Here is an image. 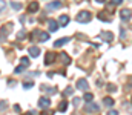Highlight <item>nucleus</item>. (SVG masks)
<instances>
[{
	"label": "nucleus",
	"instance_id": "f257e3e1",
	"mask_svg": "<svg viewBox=\"0 0 132 115\" xmlns=\"http://www.w3.org/2000/svg\"><path fill=\"white\" fill-rule=\"evenodd\" d=\"M91 19H92V15H91L89 11H80V12L77 14V17H75V20H77L78 23H89Z\"/></svg>",
	"mask_w": 132,
	"mask_h": 115
},
{
	"label": "nucleus",
	"instance_id": "f03ea898",
	"mask_svg": "<svg viewBox=\"0 0 132 115\" xmlns=\"http://www.w3.org/2000/svg\"><path fill=\"white\" fill-rule=\"evenodd\" d=\"M77 89H78V91H83V92H86V91L89 89L88 80H86V78H78V80H77Z\"/></svg>",
	"mask_w": 132,
	"mask_h": 115
},
{
	"label": "nucleus",
	"instance_id": "7ed1b4c3",
	"mask_svg": "<svg viewBox=\"0 0 132 115\" xmlns=\"http://www.w3.org/2000/svg\"><path fill=\"white\" fill-rule=\"evenodd\" d=\"M34 37L38 38V41H48L49 40V34L48 32H40V31H34V34L31 36V40Z\"/></svg>",
	"mask_w": 132,
	"mask_h": 115
},
{
	"label": "nucleus",
	"instance_id": "20e7f679",
	"mask_svg": "<svg viewBox=\"0 0 132 115\" xmlns=\"http://www.w3.org/2000/svg\"><path fill=\"white\" fill-rule=\"evenodd\" d=\"M62 5H63V3H62L60 0H54V2H51V3L46 5V9H48V11H55V9H60Z\"/></svg>",
	"mask_w": 132,
	"mask_h": 115
},
{
	"label": "nucleus",
	"instance_id": "39448f33",
	"mask_svg": "<svg viewBox=\"0 0 132 115\" xmlns=\"http://www.w3.org/2000/svg\"><path fill=\"white\" fill-rule=\"evenodd\" d=\"M100 38L104 40V41H108V43H111V41L114 40V34L109 32V31H101V32H100Z\"/></svg>",
	"mask_w": 132,
	"mask_h": 115
},
{
	"label": "nucleus",
	"instance_id": "423d86ee",
	"mask_svg": "<svg viewBox=\"0 0 132 115\" xmlns=\"http://www.w3.org/2000/svg\"><path fill=\"white\" fill-rule=\"evenodd\" d=\"M51 106V100L48 98V97H42L40 100H38V108H42V109H48Z\"/></svg>",
	"mask_w": 132,
	"mask_h": 115
},
{
	"label": "nucleus",
	"instance_id": "0eeeda50",
	"mask_svg": "<svg viewBox=\"0 0 132 115\" xmlns=\"http://www.w3.org/2000/svg\"><path fill=\"white\" fill-rule=\"evenodd\" d=\"M86 111H88V112H98L100 106L97 104V103H94V101H88V104H86Z\"/></svg>",
	"mask_w": 132,
	"mask_h": 115
},
{
	"label": "nucleus",
	"instance_id": "6e6552de",
	"mask_svg": "<svg viewBox=\"0 0 132 115\" xmlns=\"http://www.w3.org/2000/svg\"><path fill=\"white\" fill-rule=\"evenodd\" d=\"M54 60H55V54L54 52H46V55H45V65L49 66L51 63H54Z\"/></svg>",
	"mask_w": 132,
	"mask_h": 115
},
{
	"label": "nucleus",
	"instance_id": "1a4fd4ad",
	"mask_svg": "<svg viewBox=\"0 0 132 115\" xmlns=\"http://www.w3.org/2000/svg\"><path fill=\"white\" fill-rule=\"evenodd\" d=\"M69 40H71L69 37H62V38H59V40H55V41H54V48H62V46L66 45Z\"/></svg>",
	"mask_w": 132,
	"mask_h": 115
},
{
	"label": "nucleus",
	"instance_id": "9d476101",
	"mask_svg": "<svg viewBox=\"0 0 132 115\" xmlns=\"http://www.w3.org/2000/svg\"><path fill=\"white\" fill-rule=\"evenodd\" d=\"M120 17H121V20H125V22H129L131 20V11L129 9H121V12H120Z\"/></svg>",
	"mask_w": 132,
	"mask_h": 115
},
{
	"label": "nucleus",
	"instance_id": "9b49d317",
	"mask_svg": "<svg viewBox=\"0 0 132 115\" xmlns=\"http://www.w3.org/2000/svg\"><path fill=\"white\" fill-rule=\"evenodd\" d=\"M11 28H12V23H6L3 28H2V38H6V36L9 34V31H11Z\"/></svg>",
	"mask_w": 132,
	"mask_h": 115
},
{
	"label": "nucleus",
	"instance_id": "f8f14e48",
	"mask_svg": "<svg viewBox=\"0 0 132 115\" xmlns=\"http://www.w3.org/2000/svg\"><path fill=\"white\" fill-rule=\"evenodd\" d=\"M48 25H49V31H51V32H55V31H59V23H57L55 20H52V19H51Z\"/></svg>",
	"mask_w": 132,
	"mask_h": 115
},
{
	"label": "nucleus",
	"instance_id": "ddd939ff",
	"mask_svg": "<svg viewBox=\"0 0 132 115\" xmlns=\"http://www.w3.org/2000/svg\"><path fill=\"white\" fill-rule=\"evenodd\" d=\"M28 52H29V55H31V57H38V54H40L42 51H40L37 46H31V48L28 49Z\"/></svg>",
	"mask_w": 132,
	"mask_h": 115
},
{
	"label": "nucleus",
	"instance_id": "4468645a",
	"mask_svg": "<svg viewBox=\"0 0 132 115\" xmlns=\"http://www.w3.org/2000/svg\"><path fill=\"white\" fill-rule=\"evenodd\" d=\"M38 11V2H31L28 6V12H35Z\"/></svg>",
	"mask_w": 132,
	"mask_h": 115
},
{
	"label": "nucleus",
	"instance_id": "2eb2a0df",
	"mask_svg": "<svg viewBox=\"0 0 132 115\" xmlns=\"http://www.w3.org/2000/svg\"><path fill=\"white\" fill-rule=\"evenodd\" d=\"M106 15H108V12H106V11H103V12H98V15H97V17H98L100 20H103V22H111V20H112V17H106Z\"/></svg>",
	"mask_w": 132,
	"mask_h": 115
},
{
	"label": "nucleus",
	"instance_id": "dca6fc26",
	"mask_svg": "<svg viewBox=\"0 0 132 115\" xmlns=\"http://www.w3.org/2000/svg\"><path fill=\"white\" fill-rule=\"evenodd\" d=\"M59 23H60L62 26H66V25L69 23V17H68V15H60V19H59Z\"/></svg>",
	"mask_w": 132,
	"mask_h": 115
},
{
	"label": "nucleus",
	"instance_id": "f3484780",
	"mask_svg": "<svg viewBox=\"0 0 132 115\" xmlns=\"http://www.w3.org/2000/svg\"><path fill=\"white\" fill-rule=\"evenodd\" d=\"M42 91H46V92L51 94V95L57 94V87H46V86H42Z\"/></svg>",
	"mask_w": 132,
	"mask_h": 115
},
{
	"label": "nucleus",
	"instance_id": "a211bd4d",
	"mask_svg": "<svg viewBox=\"0 0 132 115\" xmlns=\"http://www.w3.org/2000/svg\"><path fill=\"white\" fill-rule=\"evenodd\" d=\"M114 103H115V101H114L111 97H106V98L103 100V104H104V106H114Z\"/></svg>",
	"mask_w": 132,
	"mask_h": 115
},
{
	"label": "nucleus",
	"instance_id": "6ab92c4d",
	"mask_svg": "<svg viewBox=\"0 0 132 115\" xmlns=\"http://www.w3.org/2000/svg\"><path fill=\"white\" fill-rule=\"evenodd\" d=\"M60 57H62V60L65 61V65H71V58H69V55H68L66 52H62V55H60Z\"/></svg>",
	"mask_w": 132,
	"mask_h": 115
},
{
	"label": "nucleus",
	"instance_id": "aec40b11",
	"mask_svg": "<svg viewBox=\"0 0 132 115\" xmlns=\"http://www.w3.org/2000/svg\"><path fill=\"white\" fill-rule=\"evenodd\" d=\"M83 98H85V101H92V100H94V95H92L91 92H88V91H86V92H85V95H83Z\"/></svg>",
	"mask_w": 132,
	"mask_h": 115
},
{
	"label": "nucleus",
	"instance_id": "412c9836",
	"mask_svg": "<svg viewBox=\"0 0 132 115\" xmlns=\"http://www.w3.org/2000/svg\"><path fill=\"white\" fill-rule=\"evenodd\" d=\"M66 109H68V101H65V100H63V101L59 104V111H60V112H65Z\"/></svg>",
	"mask_w": 132,
	"mask_h": 115
},
{
	"label": "nucleus",
	"instance_id": "4be33fe9",
	"mask_svg": "<svg viewBox=\"0 0 132 115\" xmlns=\"http://www.w3.org/2000/svg\"><path fill=\"white\" fill-rule=\"evenodd\" d=\"M26 68H28V66H26V65H23V63H22V65H20V66H17V68H15V69H14V72H15V74H20V72H22V71H25V69H26Z\"/></svg>",
	"mask_w": 132,
	"mask_h": 115
},
{
	"label": "nucleus",
	"instance_id": "5701e85b",
	"mask_svg": "<svg viewBox=\"0 0 132 115\" xmlns=\"http://www.w3.org/2000/svg\"><path fill=\"white\" fill-rule=\"evenodd\" d=\"M11 8H12V9H15V11H19V9H22V5H20V3H17V2H11Z\"/></svg>",
	"mask_w": 132,
	"mask_h": 115
},
{
	"label": "nucleus",
	"instance_id": "b1692460",
	"mask_svg": "<svg viewBox=\"0 0 132 115\" xmlns=\"http://www.w3.org/2000/svg\"><path fill=\"white\" fill-rule=\"evenodd\" d=\"M106 91H108V92H115L117 87H115V84H108V86H106Z\"/></svg>",
	"mask_w": 132,
	"mask_h": 115
},
{
	"label": "nucleus",
	"instance_id": "393cba45",
	"mask_svg": "<svg viewBox=\"0 0 132 115\" xmlns=\"http://www.w3.org/2000/svg\"><path fill=\"white\" fill-rule=\"evenodd\" d=\"M32 86H34V81H25V83H23V87H25V89H31Z\"/></svg>",
	"mask_w": 132,
	"mask_h": 115
},
{
	"label": "nucleus",
	"instance_id": "a878e982",
	"mask_svg": "<svg viewBox=\"0 0 132 115\" xmlns=\"http://www.w3.org/2000/svg\"><path fill=\"white\" fill-rule=\"evenodd\" d=\"M80 101H81V100H80L78 97H75V98L72 100V104H74V108H78V106H80Z\"/></svg>",
	"mask_w": 132,
	"mask_h": 115
},
{
	"label": "nucleus",
	"instance_id": "bb28decb",
	"mask_svg": "<svg viewBox=\"0 0 132 115\" xmlns=\"http://www.w3.org/2000/svg\"><path fill=\"white\" fill-rule=\"evenodd\" d=\"M25 36H26V32H25V31H20V32L17 34V40H23Z\"/></svg>",
	"mask_w": 132,
	"mask_h": 115
},
{
	"label": "nucleus",
	"instance_id": "cd10ccee",
	"mask_svg": "<svg viewBox=\"0 0 132 115\" xmlns=\"http://www.w3.org/2000/svg\"><path fill=\"white\" fill-rule=\"evenodd\" d=\"M20 61H22L23 65H26V66H29V58H28V57H22V58H20Z\"/></svg>",
	"mask_w": 132,
	"mask_h": 115
},
{
	"label": "nucleus",
	"instance_id": "c85d7f7f",
	"mask_svg": "<svg viewBox=\"0 0 132 115\" xmlns=\"http://www.w3.org/2000/svg\"><path fill=\"white\" fill-rule=\"evenodd\" d=\"M5 8H6L5 0H0V12H3V11H5Z\"/></svg>",
	"mask_w": 132,
	"mask_h": 115
},
{
	"label": "nucleus",
	"instance_id": "c756f323",
	"mask_svg": "<svg viewBox=\"0 0 132 115\" xmlns=\"http://www.w3.org/2000/svg\"><path fill=\"white\" fill-rule=\"evenodd\" d=\"M72 87H66V91H65V95H72Z\"/></svg>",
	"mask_w": 132,
	"mask_h": 115
},
{
	"label": "nucleus",
	"instance_id": "7c9ffc66",
	"mask_svg": "<svg viewBox=\"0 0 132 115\" xmlns=\"http://www.w3.org/2000/svg\"><path fill=\"white\" fill-rule=\"evenodd\" d=\"M111 3L117 6V5H121V3H123V0H111Z\"/></svg>",
	"mask_w": 132,
	"mask_h": 115
},
{
	"label": "nucleus",
	"instance_id": "2f4dec72",
	"mask_svg": "<svg viewBox=\"0 0 132 115\" xmlns=\"http://www.w3.org/2000/svg\"><path fill=\"white\" fill-rule=\"evenodd\" d=\"M6 106H8V104H6L5 101H3V103H0V111H5V109H6Z\"/></svg>",
	"mask_w": 132,
	"mask_h": 115
},
{
	"label": "nucleus",
	"instance_id": "473e14b6",
	"mask_svg": "<svg viewBox=\"0 0 132 115\" xmlns=\"http://www.w3.org/2000/svg\"><path fill=\"white\" fill-rule=\"evenodd\" d=\"M109 115H118V112L114 111V109H111V111H109Z\"/></svg>",
	"mask_w": 132,
	"mask_h": 115
},
{
	"label": "nucleus",
	"instance_id": "72a5a7b5",
	"mask_svg": "<svg viewBox=\"0 0 132 115\" xmlns=\"http://www.w3.org/2000/svg\"><path fill=\"white\" fill-rule=\"evenodd\" d=\"M14 109H15L17 112H20V106H19V104H15V106H14Z\"/></svg>",
	"mask_w": 132,
	"mask_h": 115
},
{
	"label": "nucleus",
	"instance_id": "f704fd0d",
	"mask_svg": "<svg viewBox=\"0 0 132 115\" xmlns=\"http://www.w3.org/2000/svg\"><path fill=\"white\" fill-rule=\"evenodd\" d=\"M95 2H98V3H104L106 0H95Z\"/></svg>",
	"mask_w": 132,
	"mask_h": 115
}]
</instances>
